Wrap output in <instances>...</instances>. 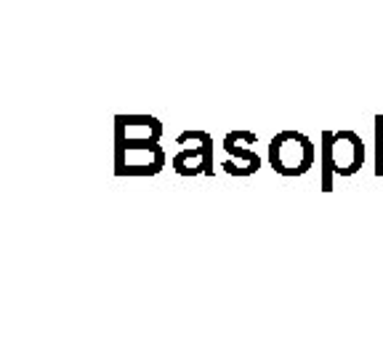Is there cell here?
<instances>
[{
  "mask_svg": "<svg viewBox=\"0 0 383 360\" xmlns=\"http://www.w3.org/2000/svg\"><path fill=\"white\" fill-rule=\"evenodd\" d=\"M269 165L282 177H301L314 165V145L306 133L282 131L271 139Z\"/></svg>",
  "mask_w": 383,
  "mask_h": 360,
  "instance_id": "cell-1",
  "label": "cell"
},
{
  "mask_svg": "<svg viewBox=\"0 0 383 360\" xmlns=\"http://www.w3.org/2000/svg\"><path fill=\"white\" fill-rule=\"evenodd\" d=\"M322 155L330 161L333 177H354L365 163L362 136L354 131H325L322 133Z\"/></svg>",
  "mask_w": 383,
  "mask_h": 360,
  "instance_id": "cell-2",
  "label": "cell"
},
{
  "mask_svg": "<svg viewBox=\"0 0 383 360\" xmlns=\"http://www.w3.org/2000/svg\"><path fill=\"white\" fill-rule=\"evenodd\" d=\"M173 155V171L181 177H197V174H213V136L205 131H184L176 145H189Z\"/></svg>",
  "mask_w": 383,
  "mask_h": 360,
  "instance_id": "cell-3",
  "label": "cell"
},
{
  "mask_svg": "<svg viewBox=\"0 0 383 360\" xmlns=\"http://www.w3.org/2000/svg\"><path fill=\"white\" fill-rule=\"evenodd\" d=\"M114 165L117 177H155L165 165V152L160 145H117Z\"/></svg>",
  "mask_w": 383,
  "mask_h": 360,
  "instance_id": "cell-4",
  "label": "cell"
},
{
  "mask_svg": "<svg viewBox=\"0 0 383 360\" xmlns=\"http://www.w3.org/2000/svg\"><path fill=\"white\" fill-rule=\"evenodd\" d=\"M117 145H158L162 123L152 115H117Z\"/></svg>",
  "mask_w": 383,
  "mask_h": 360,
  "instance_id": "cell-5",
  "label": "cell"
},
{
  "mask_svg": "<svg viewBox=\"0 0 383 360\" xmlns=\"http://www.w3.org/2000/svg\"><path fill=\"white\" fill-rule=\"evenodd\" d=\"M242 142L255 145L258 136L250 131H232V133H226V139H223V149H226L235 161H226V163H221V165H223V171L232 174V177H250V174H255V171L261 168V158L255 155L253 149L242 147Z\"/></svg>",
  "mask_w": 383,
  "mask_h": 360,
  "instance_id": "cell-6",
  "label": "cell"
},
{
  "mask_svg": "<svg viewBox=\"0 0 383 360\" xmlns=\"http://www.w3.org/2000/svg\"><path fill=\"white\" fill-rule=\"evenodd\" d=\"M375 177H383V115L375 117Z\"/></svg>",
  "mask_w": 383,
  "mask_h": 360,
  "instance_id": "cell-7",
  "label": "cell"
}]
</instances>
